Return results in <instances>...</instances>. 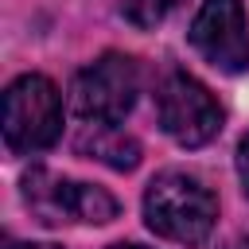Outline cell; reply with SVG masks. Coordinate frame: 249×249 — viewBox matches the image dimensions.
<instances>
[{
  "mask_svg": "<svg viewBox=\"0 0 249 249\" xmlns=\"http://www.w3.org/2000/svg\"><path fill=\"white\" fill-rule=\"evenodd\" d=\"M214 218H218V198L187 171H163L144 191V222L152 233L167 241L198 245L210 237Z\"/></svg>",
  "mask_w": 249,
  "mask_h": 249,
  "instance_id": "6da1fadb",
  "label": "cell"
},
{
  "mask_svg": "<svg viewBox=\"0 0 249 249\" xmlns=\"http://www.w3.org/2000/svg\"><path fill=\"white\" fill-rule=\"evenodd\" d=\"M62 136V93L43 74H23L4 89V144L12 156H31Z\"/></svg>",
  "mask_w": 249,
  "mask_h": 249,
  "instance_id": "7a4b0ae2",
  "label": "cell"
},
{
  "mask_svg": "<svg viewBox=\"0 0 249 249\" xmlns=\"http://www.w3.org/2000/svg\"><path fill=\"white\" fill-rule=\"evenodd\" d=\"M23 202L43 226H62V222H113L117 218V198L105 195L101 187L54 175L47 167H31L23 175Z\"/></svg>",
  "mask_w": 249,
  "mask_h": 249,
  "instance_id": "3957f363",
  "label": "cell"
},
{
  "mask_svg": "<svg viewBox=\"0 0 249 249\" xmlns=\"http://www.w3.org/2000/svg\"><path fill=\"white\" fill-rule=\"evenodd\" d=\"M156 113H160V128L183 144V148H202L222 132V105L218 97L191 78L187 70H171L160 89H156Z\"/></svg>",
  "mask_w": 249,
  "mask_h": 249,
  "instance_id": "277c9868",
  "label": "cell"
},
{
  "mask_svg": "<svg viewBox=\"0 0 249 249\" xmlns=\"http://www.w3.org/2000/svg\"><path fill=\"white\" fill-rule=\"evenodd\" d=\"M136 93H140L136 62L128 54L109 51L97 62H89L86 70H78V78H74V113L82 121L117 124L136 105Z\"/></svg>",
  "mask_w": 249,
  "mask_h": 249,
  "instance_id": "5b68a950",
  "label": "cell"
},
{
  "mask_svg": "<svg viewBox=\"0 0 249 249\" xmlns=\"http://www.w3.org/2000/svg\"><path fill=\"white\" fill-rule=\"evenodd\" d=\"M191 47L218 70L241 74L249 70V27L241 0H202L191 23Z\"/></svg>",
  "mask_w": 249,
  "mask_h": 249,
  "instance_id": "8992f818",
  "label": "cell"
},
{
  "mask_svg": "<svg viewBox=\"0 0 249 249\" xmlns=\"http://www.w3.org/2000/svg\"><path fill=\"white\" fill-rule=\"evenodd\" d=\"M78 152L89 156V160H101L105 167L113 171H132L140 163V144L132 136H124L117 124H97V121H86L82 132H78Z\"/></svg>",
  "mask_w": 249,
  "mask_h": 249,
  "instance_id": "52a82bcc",
  "label": "cell"
},
{
  "mask_svg": "<svg viewBox=\"0 0 249 249\" xmlns=\"http://www.w3.org/2000/svg\"><path fill=\"white\" fill-rule=\"evenodd\" d=\"M183 0H124V19L136 27H156L163 23Z\"/></svg>",
  "mask_w": 249,
  "mask_h": 249,
  "instance_id": "ba28073f",
  "label": "cell"
},
{
  "mask_svg": "<svg viewBox=\"0 0 249 249\" xmlns=\"http://www.w3.org/2000/svg\"><path fill=\"white\" fill-rule=\"evenodd\" d=\"M237 175H241V187H245V195H249V136L237 144Z\"/></svg>",
  "mask_w": 249,
  "mask_h": 249,
  "instance_id": "9c48e42d",
  "label": "cell"
},
{
  "mask_svg": "<svg viewBox=\"0 0 249 249\" xmlns=\"http://www.w3.org/2000/svg\"><path fill=\"white\" fill-rule=\"evenodd\" d=\"M4 249H58V245H31V241H4Z\"/></svg>",
  "mask_w": 249,
  "mask_h": 249,
  "instance_id": "30bf717a",
  "label": "cell"
},
{
  "mask_svg": "<svg viewBox=\"0 0 249 249\" xmlns=\"http://www.w3.org/2000/svg\"><path fill=\"white\" fill-rule=\"evenodd\" d=\"M113 249H144V245H113Z\"/></svg>",
  "mask_w": 249,
  "mask_h": 249,
  "instance_id": "8fae6325",
  "label": "cell"
}]
</instances>
